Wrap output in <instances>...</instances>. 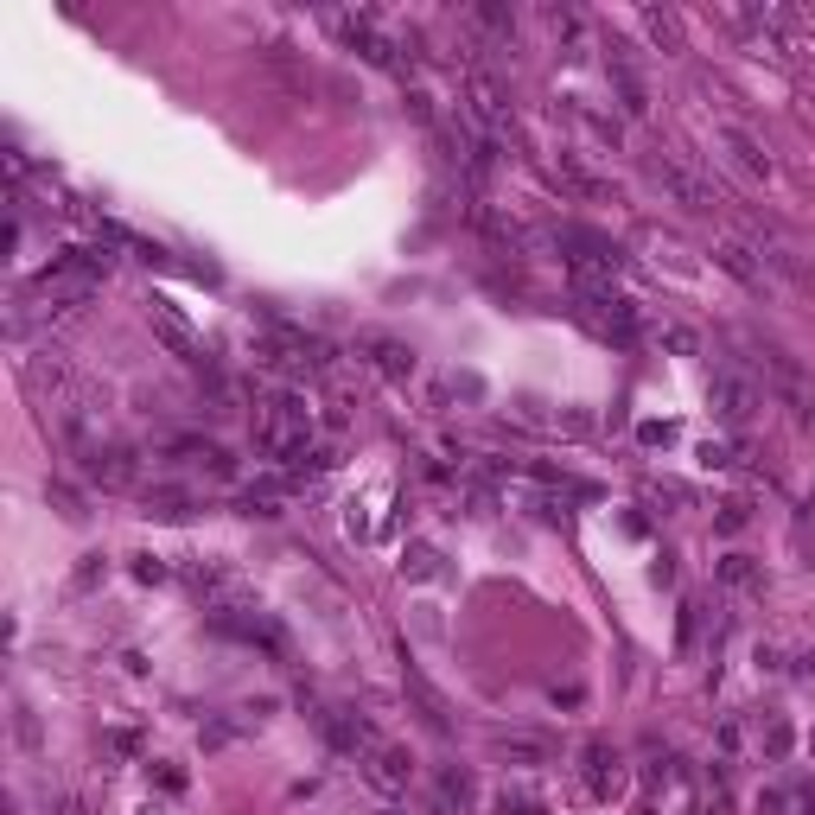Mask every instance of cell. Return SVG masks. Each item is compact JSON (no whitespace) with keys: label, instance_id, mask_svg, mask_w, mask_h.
<instances>
[{"label":"cell","instance_id":"cell-1","mask_svg":"<svg viewBox=\"0 0 815 815\" xmlns=\"http://www.w3.org/2000/svg\"><path fill=\"white\" fill-rule=\"evenodd\" d=\"M83 472H90L102 491H128L134 484V453L128 446H109V440H83Z\"/></svg>","mask_w":815,"mask_h":815},{"label":"cell","instance_id":"cell-2","mask_svg":"<svg viewBox=\"0 0 815 815\" xmlns=\"http://www.w3.org/2000/svg\"><path fill=\"white\" fill-rule=\"evenodd\" d=\"M319 733L332 739V752H344V758H370V752H376L370 720H357L351 707H325V714H319Z\"/></svg>","mask_w":815,"mask_h":815},{"label":"cell","instance_id":"cell-3","mask_svg":"<svg viewBox=\"0 0 815 815\" xmlns=\"http://www.w3.org/2000/svg\"><path fill=\"white\" fill-rule=\"evenodd\" d=\"M650 179L663 185V192H669L675 204H682V211H714V185H707V179H695L688 166H675V160H656V166H650Z\"/></svg>","mask_w":815,"mask_h":815},{"label":"cell","instance_id":"cell-4","mask_svg":"<svg viewBox=\"0 0 815 815\" xmlns=\"http://www.w3.org/2000/svg\"><path fill=\"white\" fill-rule=\"evenodd\" d=\"M465 96H472V121H478V128H491V141H497V134H510V102H504V90H497V77L472 71Z\"/></svg>","mask_w":815,"mask_h":815},{"label":"cell","instance_id":"cell-5","mask_svg":"<svg viewBox=\"0 0 815 815\" xmlns=\"http://www.w3.org/2000/svg\"><path fill=\"white\" fill-rule=\"evenodd\" d=\"M605 77H612V90H618V102H624V115H650V90H644V77L631 71L624 45H605Z\"/></svg>","mask_w":815,"mask_h":815},{"label":"cell","instance_id":"cell-6","mask_svg":"<svg viewBox=\"0 0 815 815\" xmlns=\"http://www.w3.org/2000/svg\"><path fill=\"white\" fill-rule=\"evenodd\" d=\"M363 777H370L383 796H402L408 790V777H414V758L402 752V745H376L370 752V765H363Z\"/></svg>","mask_w":815,"mask_h":815},{"label":"cell","instance_id":"cell-7","mask_svg":"<svg viewBox=\"0 0 815 815\" xmlns=\"http://www.w3.org/2000/svg\"><path fill=\"white\" fill-rule=\"evenodd\" d=\"M166 459H172V465H179V459H192V465H204L211 478H230V472H236V459L223 453L217 440H198V433H192V440H172V446H166Z\"/></svg>","mask_w":815,"mask_h":815},{"label":"cell","instance_id":"cell-8","mask_svg":"<svg viewBox=\"0 0 815 815\" xmlns=\"http://www.w3.org/2000/svg\"><path fill=\"white\" fill-rule=\"evenodd\" d=\"M624 784V758L612 752V745H586V790H593V796H612Z\"/></svg>","mask_w":815,"mask_h":815},{"label":"cell","instance_id":"cell-9","mask_svg":"<svg viewBox=\"0 0 815 815\" xmlns=\"http://www.w3.org/2000/svg\"><path fill=\"white\" fill-rule=\"evenodd\" d=\"M714 408L726 427H745L752 421V383H739V376H714Z\"/></svg>","mask_w":815,"mask_h":815},{"label":"cell","instance_id":"cell-10","mask_svg":"<svg viewBox=\"0 0 815 815\" xmlns=\"http://www.w3.org/2000/svg\"><path fill=\"white\" fill-rule=\"evenodd\" d=\"M185 586H192V593H198V599L217 612V599L230 593L236 580H230V567H223V561H192V567H185Z\"/></svg>","mask_w":815,"mask_h":815},{"label":"cell","instance_id":"cell-11","mask_svg":"<svg viewBox=\"0 0 815 815\" xmlns=\"http://www.w3.org/2000/svg\"><path fill=\"white\" fill-rule=\"evenodd\" d=\"M153 332H160V338H166V344H172L179 357H198V338H192V325H185V319H179L172 306H160V300H153Z\"/></svg>","mask_w":815,"mask_h":815},{"label":"cell","instance_id":"cell-12","mask_svg":"<svg viewBox=\"0 0 815 815\" xmlns=\"http://www.w3.org/2000/svg\"><path fill=\"white\" fill-rule=\"evenodd\" d=\"M363 351H370V363H376L383 376H414V351H408V344H395V338H370Z\"/></svg>","mask_w":815,"mask_h":815},{"label":"cell","instance_id":"cell-13","mask_svg":"<svg viewBox=\"0 0 815 815\" xmlns=\"http://www.w3.org/2000/svg\"><path fill=\"white\" fill-rule=\"evenodd\" d=\"M726 147H733V160H739L745 172H752V179H771V153L758 147L745 128H726Z\"/></svg>","mask_w":815,"mask_h":815},{"label":"cell","instance_id":"cell-14","mask_svg":"<svg viewBox=\"0 0 815 815\" xmlns=\"http://www.w3.org/2000/svg\"><path fill=\"white\" fill-rule=\"evenodd\" d=\"M720 268L733 274V281H745V287H765V274H758V262H752V249H745V242H720Z\"/></svg>","mask_w":815,"mask_h":815},{"label":"cell","instance_id":"cell-15","mask_svg":"<svg viewBox=\"0 0 815 815\" xmlns=\"http://www.w3.org/2000/svg\"><path fill=\"white\" fill-rule=\"evenodd\" d=\"M408 695H414V707H421V720L433 726V733H453V720H446V701L433 695V688H427V682H421L414 669H408Z\"/></svg>","mask_w":815,"mask_h":815},{"label":"cell","instance_id":"cell-16","mask_svg":"<svg viewBox=\"0 0 815 815\" xmlns=\"http://www.w3.org/2000/svg\"><path fill=\"white\" fill-rule=\"evenodd\" d=\"M720 586H733V593H758L765 580H758V567L745 561V554H726V561H720Z\"/></svg>","mask_w":815,"mask_h":815},{"label":"cell","instance_id":"cell-17","mask_svg":"<svg viewBox=\"0 0 815 815\" xmlns=\"http://www.w3.org/2000/svg\"><path fill=\"white\" fill-rule=\"evenodd\" d=\"M497 752L504 758H516V765H548V739H497Z\"/></svg>","mask_w":815,"mask_h":815},{"label":"cell","instance_id":"cell-18","mask_svg":"<svg viewBox=\"0 0 815 815\" xmlns=\"http://www.w3.org/2000/svg\"><path fill=\"white\" fill-rule=\"evenodd\" d=\"M147 516L179 523V516H192V497H185V491H153V497H147Z\"/></svg>","mask_w":815,"mask_h":815},{"label":"cell","instance_id":"cell-19","mask_svg":"<svg viewBox=\"0 0 815 815\" xmlns=\"http://www.w3.org/2000/svg\"><path fill=\"white\" fill-rule=\"evenodd\" d=\"M402 574H408V580H433V574H440V554H433L427 542H414V548L402 554Z\"/></svg>","mask_w":815,"mask_h":815},{"label":"cell","instance_id":"cell-20","mask_svg":"<svg viewBox=\"0 0 815 815\" xmlns=\"http://www.w3.org/2000/svg\"><path fill=\"white\" fill-rule=\"evenodd\" d=\"M440 796H446V803H459V809H465V803L478 796V784H472L465 771H446V777H440Z\"/></svg>","mask_w":815,"mask_h":815},{"label":"cell","instance_id":"cell-21","mask_svg":"<svg viewBox=\"0 0 815 815\" xmlns=\"http://www.w3.org/2000/svg\"><path fill=\"white\" fill-rule=\"evenodd\" d=\"M644 32H650V39L663 45V51H675V45H682V32H675V20H669V13H644Z\"/></svg>","mask_w":815,"mask_h":815},{"label":"cell","instance_id":"cell-22","mask_svg":"<svg viewBox=\"0 0 815 815\" xmlns=\"http://www.w3.org/2000/svg\"><path fill=\"white\" fill-rule=\"evenodd\" d=\"M478 26H491V32H504V39H510V32H516V13L497 7V0H484V7H478Z\"/></svg>","mask_w":815,"mask_h":815},{"label":"cell","instance_id":"cell-23","mask_svg":"<svg viewBox=\"0 0 815 815\" xmlns=\"http://www.w3.org/2000/svg\"><path fill=\"white\" fill-rule=\"evenodd\" d=\"M242 516H281V504H274V484H262V491L242 497Z\"/></svg>","mask_w":815,"mask_h":815},{"label":"cell","instance_id":"cell-24","mask_svg":"<svg viewBox=\"0 0 815 815\" xmlns=\"http://www.w3.org/2000/svg\"><path fill=\"white\" fill-rule=\"evenodd\" d=\"M695 631H701V599H682V650H695Z\"/></svg>","mask_w":815,"mask_h":815},{"label":"cell","instance_id":"cell-25","mask_svg":"<svg viewBox=\"0 0 815 815\" xmlns=\"http://www.w3.org/2000/svg\"><path fill=\"white\" fill-rule=\"evenodd\" d=\"M765 752H771V758H784V752H790V726H784V720H771V726H765Z\"/></svg>","mask_w":815,"mask_h":815},{"label":"cell","instance_id":"cell-26","mask_svg":"<svg viewBox=\"0 0 815 815\" xmlns=\"http://www.w3.org/2000/svg\"><path fill=\"white\" fill-rule=\"evenodd\" d=\"M102 574H109V567H102V554H83V567H77V586L90 593V586H96Z\"/></svg>","mask_w":815,"mask_h":815},{"label":"cell","instance_id":"cell-27","mask_svg":"<svg viewBox=\"0 0 815 815\" xmlns=\"http://www.w3.org/2000/svg\"><path fill=\"white\" fill-rule=\"evenodd\" d=\"M745 529V504H720V535H739Z\"/></svg>","mask_w":815,"mask_h":815},{"label":"cell","instance_id":"cell-28","mask_svg":"<svg viewBox=\"0 0 815 815\" xmlns=\"http://www.w3.org/2000/svg\"><path fill=\"white\" fill-rule=\"evenodd\" d=\"M51 497H58V504H64V516H83V497L71 491V484H51Z\"/></svg>","mask_w":815,"mask_h":815},{"label":"cell","instance_id":"cell-29","mask_svg":"<svg viewBox=\"0 0 815 815\" xmlns=\"http://www.w3.org/2000/svg\"><path fill=\"white\" fill-rule=\"evenodd\" d=\"M134 574H141V580H166V561H160V554H141V561H134Z\"/></svg>","mask_w":815,"mask_h":815}]
</instances>
